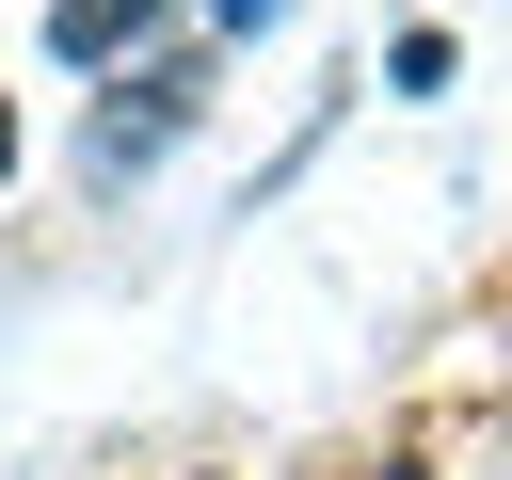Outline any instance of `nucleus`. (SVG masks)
Listing matches in <instances>:
<instances>
[{
  "mask_svg": "<svg viewBox=\"0 0 512 480\" xmlns=\"http://www.w3.org/2000/svg\"><path fill=\"white\" fill-rule=\"evenodd\" d=\"M176 112H192V64H144V80H112V112H96V176L160 160V144H176Z\"/></svg>",
  "mask_w": 512,
  "mask_h": 480,
  "instance_id": "1",
  "label": "nucleus"
},
{
  "mask_svg": "<svg viewBox=\"0 0 512 480\" xmlns=\"http://www.w3.org/2000/svg\"><path fill=\"white\" fill-rule=\"evenodd\" d=\"M160 16H176V0H48V48H64V64H112V48L160 32Z\"/></svg>",
  "mask_w": 512,
  "mask_h": 480,
  "instance_id": "2",
  "label": "nucleus"
},
{
  "mask_svg": "<svg viewBox=\"0 0 512 480\" xmlns=\"http://www.w3.org/2000/svg\"><path fill=\"white\" fill-rule=\"evenodd\" d=\"M272 16H288V0H224V32H272Z\"/></svg>",
  "mask_w": 512,
  "mask_h": 480,
  "instance_id": "3",
  "label": "nucleus"
},
{
  "mask_svg": "<svg viewBox=\"0 0 512 480\" xmlns=\"http://www.w3.org/2000/svg\"><path fill=\"white\" fill-rule=\"evenodd\" d=\"M0 160H16V112H0Z\"/></svg>",
  "mask_w": 512,
  "mask_h": 480,
  "instance_id": "4",
  "label": "nucleus"
}]
</instances>
